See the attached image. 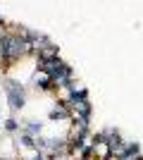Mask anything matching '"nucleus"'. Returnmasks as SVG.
Returning a JSON list of instances; mask_svg holds the SVG:
<instances>
[{
    "label": "nucleus",
    "mask_w": 143,
    "mask_h": 160,
    "mask_svg": "<svg viewBox=\"0 0 143 160\" xmlns=\"http://www.w3.org/2000/svg\"><path fill=\"white\" fill-rule=\"evenodd\" d=\"M7 100H10V108H14V110H19L21 105H24V91H21V86L17 84V81H7Z\"/></svg>",
    "instance_id": "2"
},
{
    "label": "nucleus",
    "mask_w": 143,
    "mask_h": 160,
    "mask_svg": "<svg viewBox=\"0 0 143 160\" xmlns=\"http://www.w3.org/2000/svg\"><path fill=\"white\" fill-rule=\"evenodd\" d=\"M0 48H2V58H5V60H12V58H19L21 53H29V50L34 48V43L26 41V38H21V36H10Z\"/></svg>",
    "instance_id": "1"
},
{
    "label": "nucleus",
    "mask_w": 143,
    "mask_h": 160,
    "mask_svg": "<svg viewBox=\"0 0 143 160\" xmlns=\"http://www.w3.org/2000/svg\"><path fill=\"white\" fill-rule=\"evenodd\" d=\"M50 77H48V74H36V84H38V86L41 88H48V84H50Z\"/></svg>",
    "instance_id": "7"
},
{
    "label": "nucleus",
    "mask_w": 143,
    "mask_h": 160,
    "mask_svg": "<svg viewBox=\"0 0 143 160\" xmlns=\"http://www.w3.org/2000/svg\"><path fill=\"white\" fill-rule=\"evenodd\" d=\"M88 110H91L88 100H76L74 103V117H88Z\"/></svg>",
    "instance_id": "6"
},
{
    "label": "nucleus",
    "mask_w": 143,
    "mask_h": 160,
    "mask_svg": "<svg viewBox=\"0 0 143 160\" xmlns=\"http://www.w3.org/2000/svg\"><path fill=\"white\" fill-rule=\"evenodd\" d=\"M38 60H41V65L43 62H50V60H57V46H53V43L43 46L38 50Z\"/></svg>",
    "instance_id": "4"
},
{
    "label": "nucleus",
    "mask_w": 143,
    "mask_h": 160,
    "mask_svg": "<svg viewBox=\"0 0 143 160\" xmlns=\"http://www.w3.org/2000/svg\"><path fill=\"white\" fill-rule=\"evenodd\" d=\"M7 38H10V33H7V29L2 27V24H0V46H2V43H5Z\"/></svg>",
    "instance_id": "11"
},
{
    "label": "nucleus",
    "mask_w": 143,
    "mask_h": 160,
    "mask_svg": "<svg viewBox=\"0 0 143 160\" xmlns=\"http://www.w3.org/2000/svg\"><path fill=\"white\" fill-rule=\"evenodd\" d=\"M41 69H43V72L48 74V77H50V79H55L57 74H62V72H64V69H67V65H64V62H62L60 58H57V60L43 62V65H41Z\"/></svg>",
    "instance_id": "3"
},
{
    "label": "nucleus",
    "mask_w": 143,
    "mask_h": 160,
    "mask_svg": "<svg viewBox=\"0 0 143 160\" xmlns=\"http://www.w3.org/2000/svg\"><path fill=\"white\" fill-rule=\"evenodd\" d=\"M19 143H21V146H36L34 139H31V134H24V136L19 139Z\"/></svg>",
    "instance_id": "9"
},
{
    "label": "nucleus",
    "mask_w": 143,
    "mask_h": 160,
    "mask_svg": "<svg viewBox=\"0 0 143 160\" xmlns=\"http://www.w3.org/2000/svg\"><path fill=\"white\" fill-rule=\"evenodd\" d=\"M110 160H115V158H110Z\"/></svg>",
    "instance_id": "14"
},
{
    "label": "nucleus",
    "mask_w": 143,
    "mask_h": 160,
    "mask_svg": "<svg viewBox=\"0 0 143 160\" xmlns=\"http://www.w3.org/2000/svg\"><path fill=\"white\" fill-rule=\"evenodd\" d=\"M64 115H67V108H55L53 112H50V117H53V120H57V117H64Z\"/></svg>",
    "instance_id": "8"
},
{
    "label": "nucleus",
    "mask_w": 143,
    "mask_h": 160,
    "mask_svg": "<svg viewBox=\"0 0 143 160\" xmlns=\"http://www.w3.org/2000/svg\"><path fill=\"white\" fill-rule=\"evenodd\" d=\"M134 160H141V158H134Z\"/></svg>",
    "instance_id": "13"
},
{
    "label": "nucleus",
    "mask_w": 143,
    "mask_h": 160,
    "mask_svg": "<svg viewBox=\"0 0 143 160\" xmlns=\"http://www.w3.org/2000/svg\"><path fill=\"white\" fill-rule=\"evenodd\" d=\"M91 151H93V153L98 155L100 160H110V158H112V151H110V146L105 143V141H100V139L93 143V148H91Z\"/></svg>",
    "instance_id": "5"
},
{
    "label": "nucleus",
    "mask_w": 143,
    "mask_h": 160,
    "mask_svg": "<svg viewBox=\"0 0 143 160\" xmlns=\"http://www.w3.org/2000/svg\"><path fill=\"white\" fill-rule=\"evenodd\" d=\"M5 129H7V132H14V129H17V122H14V120H7L5 122Z\"/></svg>",
    "instance_id": "12"
},
{
    "label": "nucleus",
    "mask_w": 143,
    "mask_h": 160,
    "mask_svg": "<svg viewBox=\"0 0 143 160\" xmlns=\"http://www.w3.org/2000/svg\"><path fill=\"white\" fill-rule=\"evenodd\" d=\"M41 132V122H29V134H36Z\"/></svg>",
    "instance_id": "10"
}]
</instances>
